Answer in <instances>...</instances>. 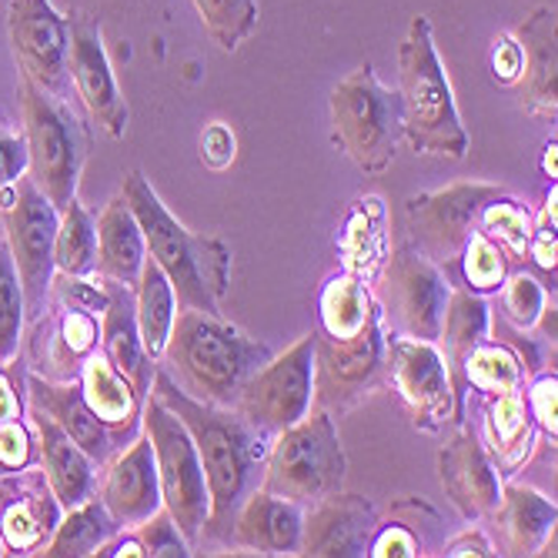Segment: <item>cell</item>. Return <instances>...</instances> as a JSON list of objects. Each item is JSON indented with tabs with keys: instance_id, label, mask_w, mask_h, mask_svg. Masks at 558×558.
I'll return each mask as SVG.
<instances>
[{
	"instance_id": "cell-22",
	"label": "cell",
	"mask_w": 558,
	"mask_h": 558,
	"mask_svg": "<svg viewBox=\"0 0 558 558\" xmlns=\"http://www.w3.org/2000/svg\"><path fill=\"white\" fill-rule=\"evenodd\" d=\"M31 432L37 448V465L50 492L61 501V509H74V505L87 501L97 492V465L87 459V451L74 445L71 435L37 404H31Z\"/></svg>"
},
{
	"instance_id": "cell-2",
	"label": "cell",
	"mask_w": 558,
	"mask_h": 558,
	"mask_svg": "<svg viewBox=\"0 0 558 558\" xmlns=\"http://www.w3.org/2000/svg\"><path fill=\"white\" fill-rule=\"evenodd\" d=\"M121 197L141 225L147 255L168 275L178 294V308L225 315V294L231 284V247L215 234L187 231L137 168L128 171Z\"/></svg>"
},
{
	"instance_id": "cell-51",
	"label": "cell",
	"mask_w": 558,
	"mask_h": 558,
	"mask_svg": "<svg viewBox=\"0 0 558 558\" xmlns=\"http://www.w3.org/2000/svg\"><path fill=\"white\" fill-rule=\"evenodd\" d=\"M441 555H495V545H492V538L478 529V522L472 525V529H465L459 538H451V542H445L441 545Z\"/></svg>"
},
{
	"instance_id": "cell-27",
	"label": "cell",
	"mask_w": 558,
	"mask_h": 558,
	"mask_svg": "<svg viewBox=\"0 0 558 558\" xmlns=\"http://www.w3.org/2000/svg\"><path fill=\"white\" fill-rule=\"evenodd\" d=\"M482 445L488 448L492 462L498 469V475H512L519 472L535 448V422L525 409V395L519 391H501V395H485L482 404Z\"/></svg>"
},
{
	"instance_id": "cell-39",
	"label": "cell",
	"mask_w": 558,
	"mask_h": 558,
	"mask_svg": "<svg viewBox=\"0 0 558 558\" xmlns=\"http://www.w3.org/2000/svg\"><path fill=\"white\" fill-rule=\"evenodd\" d=\"M0 462L11 472L37 462L34 432L24 422L21 398L14 391V381L8 378V368H0Z\"/></svg>"
},
{
	"instance_id": "cell-24",
	"label": "cell",
	"mask_w": 558,
	"mask_h": 558,
	"mask_svg": "<svg viewBox=\"0 0 558 558\" xmlns=\"http://www.w3.org/2000/svg\"><path fill=\"white\" fill-rule=\"evenodd\" d=\"M304 512L298 501L265 492L262 485L251 492L231 522L228 542L258 555H298Z\"/></svg>"
},
{
	"instance_id": "cell-26",
	"label": "cell",
	"mask_w": 558,
	"mask_h": 558,
	"mask_svg": "<svg viewBox=\"0 0 558 558\" xmlns=\"http://www.w3.org/2000/svg\"><path fill=\"white\" fill-rule=\"evenodd\" d=\"M77 381H81V395L87 401V409L108 425L114 441L124 448L141 432V404H144V398L108 362V354L100 351V348L84 362Z\"/></svg>"
},
{
	"instance_id": "cell-38",
	"label": "cell",
	"mask_w": 558,
	"mask_h": 558,
	"mask_svg": "<svg viewBox=\"0 0 558 558\" xmlns=\"http://www.w3.org/2000/svg\"><path fill=\"white\" fill-rule=\"evenodd\" d=\"M27 325V308H24V291L17 281V268L11 262V251L0 231V368L17 362L21 338Z\"/></svg>"
},
{
	"instance_id": "cell-49",
	"label": "cell",
	"mask_w": 558,
	"mask_h": 558,
	"mask_svg": "<svg viewBox=\"0 0 558 558\" xmlns=\"http://www.w3.org/2000/svg\"><path fill=\"white\" fill-rule=\"evenodd\" d=\"M201 161H205L211 171H225L234 155H238V141H234V131L225 124V121H211L201 134Z\"/></svg>"
},
{
	"instance_id": "cell-1",
	"label": "cell",
	"mask_w": 558,
	"mask_h": 558,
	"mask_svg": "<svg viewBox=\"0 0 558 558\" xmlns=\"http://www.w3.org/2000/svg\"><path fill=\"white\" fill-rule=\"evenodd\" d=\"M150 395L161 398L184 422L197 448L201 469H205L211 512H208L201 545L228 542L241 501L258 488L265 475V459H268L271 441L251 428L234 409H221V404H208V401L184 395L165 368H158L155 378H150Z\"/></svg>"
},
{
	"instance_id": "cell-5",
	"label": "cell",
	"mask_w": 558,
	"mask_h": 558,
	"mask_svg": "<svg viewBox=\"0 0 558 558\" xmlns=\"http://www.w3.org/2000/svg\"><path fill=\"white\" fill-rule=\"evenodd\" d=\"M21 128L27 141V178L54 205L68 208L90 155V137L68 97H54L21 77Z\"/></svg>"
},
{
	"instance_id": "cell-8",
	"label": "cell",
	"mask_w": 558,
	"mask_h": 558,
	"mask_svg": "<svg viewBox=\"0 0 558 558\" xmlns=\"http://www.w3.org/2000/svg\"><path fill=\"white\" fill-rule=\"evenodd\" d=\"M105 284L100 278H77L54 271L47 291V308L34 331V362H47L44 378L74 381L84 362L100 348V315H105Z\"/></svg>"
},
{
	"instance_id": "cell-19",
	"label": "cell",
	"mask_w": 558,
	"mask_h": 558,
	"mask_svg": "<svg viewBox=\"0 0 558 558\" xmlns=\"http://www.w3.org/2000/svg\"><path fill=\"white\" fill-rule=\"evenodd\" d=\"M97 495L118 522V529L124 532L137 529L147 515H155L165 505L155 448H150V438L144 432H137L105 465V475L97 482Z\"/></svg>"
},
{
	"instance_id": "cell-17",
	"label": "cell",
	"mask_w": 558,
	"mask_h": 558,
	"mask_svg": "<svg viewBox=\"0 0 558 558\" xmlns=\"http://www.w3.org/2000/svg\"><path fill=\"white\" fill-rule=\"evenodd\" d=\"M68 74L87 118L108 137L128 134V100L100 40V21L68 17Z\"/></svg>"
},
{
	"instance_id": "cell-12",
	"label": "cell",
	"mask_w": 558,
	"mask_h": 558,
	"mask_svg": "<svg viewBox=\"0 0 558 558\" xmlns=\"http://www.w3.org/2000/svg\"><path fill=\"white\" fill-rule=\"evenodd\" d=\"M315 398L312 409L344 415L375 391H385V328L381 312L348 338L315 331Z\"/></svg>"
},
{
	"instance_id": "cell-29",
	"label": "cell",
	"mask_w": 558,
	"mask_h": 558,
	"mask_svg": "<svg viewBox=\"0 0 558 558\" xmlns=\"http://www.w3.org/2000/svg\"><path fill=\"white\" fill-rule=\"evenodd\" d=\"M61 515L64 509L50 492L40 465H27L24 492L0 515V538L8 545V555H37L50 532L58 529Z\"/></svg>"
},
{
	"instance_id": "cell-14",
	"label": "cell",
	"mask_w": 558,
	"mask_h": 558,
	"mask_svg": "<svg viewBox=\"0 0 558 558\" xmlns=\"http://www.w3.org/2000/svg\"><path fill=\"white\" fill-rule=\"evenodd\" d=\"M451 284L415 244H398L378 278V312L391 318V331L438 341Z\"/></svg>"
},
{
	"instance_id": "cell-45",
	"label": "cell",
	"mask_w": 558,
	"mask_h": 558,
	"mask_svg": "<svg viewBox=\"0 0 558 558\" xmlns=\"http://www.w3.org/2000/svg\"><path fill=\"white\" fill-rule=\"evenodd\" d=\"M27 174V141L24 128L11 121V114L0 108V187L14 184Z\"/></svg>"
},
{
	"instance_id": "cell-15",
	"label": "cell",
	"mask_w": 558,
	"mask_h": 558,
	"mask_svg": "<svg viewBox=\"0 0 558 558\" xmlns=\"http://www.w3.org/2000/svg\"><path fill=\"white\" fill-rule=\"evenodd\" d=\"M501 184L488 181H459L438 191H422L404 201V215H409L412 244L438 265L448 268L459 262L469 234L478 228V215L488 201L501 197Z\"/></svg>"
},
{
	"instance_id": "cell-23",
	"label": "cell",
	"mask_w": 558,
	"mask_h": 558,
	"mask_svg": "<svg viewBox=\"0 0 558 558\" xmlns=\"http://www.w3.org/2000/svg\"><path fill=\"white\" fill-rule=\"evenodd\" d=\"M27 398L37 409H44L50 418H54L74 445H81L87 451V459L105 469L114 454L121 451V445L114 441V435L108 432V425L100 422L81 395V381H54L44 378L40 372H27Z\"/></svg>"
},
{
	"instance_id": "cell-21",
	"label": "cell",
	"mask_w": 558,
	"mask_h": 558,
	"mask_svg": "<svg viewBox=\"0 0 558 558\" xmlns=\"http://www.w3.org/2000/svg\"><path fill=\"white\" fill-rule=\"evenodd\" d=\"M515 40L522 47V77H519V97L522 108L535 118L555 121L558 111V14L555 8H535L515 31Z\"/></svg>"
},
{
	"instance_id": "cell-25",
	"label": "cell",
	"mask_w": 558,
	"mask_h": 558,
	"mask_svg": "<svg viewBox=\"0 0 558 558\" xmlns=\"http://www.w3.org/2000/svg\"><path fill=\"white\" fill-rule=\"evenodd\" d=\"M100 284H105V294H108L105 315H100V351H105L108 362L134 385V391L147 398L150 378H155L158 365L147 359V351L141 344L134 288L121 281H108V278H100Z\"/></svg>"
},
{
	"instance_id": "cell-7",
	"label": "cell",
	"mask_w": 558,
	"mask_h": 558,
	"mask_svg": "<svg viewBox=\"0 0 558 558\" xmlns=\"http://www.w3.org/2000/svg\"><path fill=\"white\" fill-rule=\"evenodd\" d=\"M328 111L335 141L365 174L391 168L401 141V97L378 81L375 64L341 77L328 97Z\"/></svg>"
},
{
	"instance_id": "cell-28",
	"label": "cell",
	"mask_w": 558,
	"mask_h": 558,
	"mask_svg": "<svg viewBox=\"0 0 558 558\" xmlns=\"http://www.w3.org/2000/svg\"><path fill=\"white\" fill-rule=\"evenodd\" d=\"M488 331H492V312H488L485 294H478L472 288H451L438 341L445 344L441 359L448 368L454 404H459V418H462V401H465V381H462L465 359L488 338Z\"/></svg>"
},
{
	"instance_id": "cell-54",
	"label": "cell",
	"mask_w": 558,
	"mask_h": 558,
	"mask_svg": "<svg viewBox=\"0 0 558 558\" xmlns=\"http://www.w3.org/2000/svg\"><path fill=\"white\" fill-rule=\"evenodd\" d=\"M0 231H4V228H0Z\"/></svg>"
},
{
	"instance_id": "cell-44",
	"label": "cell",
	"mask_w": 558,
	"mask_h": 558,
	"mask_svg": "<svg viewBox=\"0 0 558 558\" xmlns=\"http://www.w3.org/2000/svg\"><path fill=\"white\" fill-rule=\"evenodd\" d=\"M137 538H141V545H144V551L147 555H165V558H187L194 548H191V542L181 535V529L174 525V519H171V512L161 509L155 512V515H147L137 529H131Z\"/></svg>"
},
{
	"instance_id": "cell-30",
	"label": "cell",
	"mask_w": 558,
	"mask_h": 558,
	"mask_svg": "<svg viewBox=\"0 0 558 558\" xmlns=\"http://www.w3.org/2000/svg\"><path fill=\"white\" fill-rule=\"evenodd\" d=\"M97 231V255H94V275L121 281V284H137L144 258H147V244L141 234V225L134 211L128 208V201L118 194L111 197L105 211L94 221Z\"/></svg>"
},
{
	"instance_id": "cell-33",
	"label": "cell",
	"mask_w": 558,
	"mask_h": 558,
	"mask_svg": "<svg viewBox=\"0 0 558 558\" xmlns=\"http://www.w3.org/2000/svg\"><path fill=\"white\" fill-rule=\"evenodd\" d=\"M375 315H378V301L372 288L354 271H341L325 281L318 294V335L348 338L354 331H362Z\"/></svg>"
},
{
	"instance_id": "cell-9",
	"label": "cell",
	"mask_w": 558,
	"mask_h": 558,
	"mask_svg": "<svg viewBox=\"0 0 558 558\" xmlns=\"http://www.w3.org/2000/svg\"><path fill=\"white\" fill-rule=\"evenodd\" d=\"M141 432L150 438V448H155L165 509L171 512L174 525L191 542V548H197L208 525V512H211L208 482L197 459V448L184 422L150 391L141 404Z\"/></svg>"
},
{
	"instance_id": "cell-32",
	"label": "cell",
	"mask_w": 558,
	"mask_h": 558,
	"mask_svg": "<svg viewBox=\"0 0 558 558\" xmlns=\"http://www.w3.org/2000/svg\"><path fill=\"white\" fill-rule=\"evenodd\" d=\"M134 308H137V331H141V344L147 351L150 362H161L174 315H178V294L168 281V275L161 271V265L155 258H144L141 278L134 284Z\"/></svg>"
},
{
	"instance_id": "cell-50",
	"label": "cell",
	"mask_w": 558,
	"mask_h": 558,
	"mask_svg": "<svg viewBox=\"0 0 558 558\" xmlns=\"http://www.w3.org/2000/svg\"><path fill=\"white\" fill-rule=\"evenodd\" d=\"M54 4L68 17H90V21H105V17H124L134 8H141L144 0H54Z\"/></svg>"
},
{
	"instance_id": "cell-20",
	"label": "cell",
	"mask_w": 558,
	"mask_h": 558,
	"mask_svg": "<svg viewBox=\"0 0 558 558\" xmlns=\"http://www.w3.org/2000/svg\"><path fill=\"white\" fill-rule=\"evenodd\" d=\"M438 478H441L445 495L454 501V509L469 522L492 519L495 505L501 498V478L475 428H465L441 445Z\"/></svg>"
},
{
	"instance_id": "cell-42",
	"label": "cell",
	"mask_w": 558,
	"mask_h": 558,
	"mask_svg": "<svg viewBox=\"0 0 558 558\" xmlns=\"http://www.w3.org/2000/svg\"><path fill=\"white\" fill-rule=\"evenodd\" d=\"M459 265H462L465 284L478 294L498 291L501 281L509 278V255H505V251L478 228L469 234L462 255H459Z\"/></svg>"
},
{
	"instance_id": "cell-4",
	"label": "cell",
	"mask_w": 558,
	"mask_h": 558,
	"mask_svg": "<svg viewBox=\"0 0 558 558\" xmlns=\"http://www.w3.org/2000/svg\"><path fill=\"white\" fill-rule=\"evenodd\" d=\"M398 97L401 137L415 155H438L451 161L469 155V131L438 58L428 17H415L398 47Z\"/></svg>"
},
{
	"instance_id": "cell-53",
	"label": "cell",
	"mask_w": 558,
	"mask_h": 558,
	"mask_svg": "<svg viewBox=\"0 0 558 558\" xmlns=\"http://www.w3.org/2000/svg\"><path fill=\"white\" fill-rule=\"evenodd\" d=\"M0 472H11V469H8V465H4V462H0Z\"/></svg>"
},
{
	"instance_id": "cell-46",
	"label": "cell",
	"mask_w": 558,
	"mask_h": 558,
	"mask_svg": "<svg viewBox=\"0 0 558 558\" xmlns=\"http://www.w3.org/2000/svg\"><path fill=\"white\" fill-rule=\"evenodd\" d=\"M525 409H529L535 428L555 441V435H558V418H555V415H558V378H555V372H551V375H538V378L529 385Z\"/></svg>"
},
{
	"instance_id": "cell-35",
	"label": "cell",
	"mask_w": 558,
	"mask_h": 558,
	"mask_svg": "<svg viewBox=\"0 0 558 558\" xmlns=\"http://www.w3.org/2000/svg\"><path fill=\"white\" fill-rule=\"evenodd\" d=\"M462 381H465V391H478V395L519 391L525 385V365L512 344L485 338L465 359Z\"/></svg>"
},
{
	"instance_id": "cell-13",
	"label": "cell",
	"mask_w": 558,
	"mask_h": 558,
	"mask_svg": "<svg viewBox=\"0 0 558 558\" xmlns=\"http://www.w3.org/2000/svg\"><path fill=\"white\" fill-rule=\"evenodd\" d=\"M385 388L398 395L412 425L425 435H438L448 422H459L438 341L385 331Z\"/></svg>"
},
{
	"instance_id": "cell-48",
	"label": "cell",
	"mask_w": 558,
	"mask_h": 558,
	"mask_svg": "<svg viewBox=\"0 0 558 558\" xmlns=\"http://www.w3.org/2000/svg\"><path fill=\"white\" fill-rule=\"evenodd\" d=\"M488 68H492V77L505 87H515L519 77H522V47L515 40L512 31H505L492 40V50H488Z\"/></svg>"
},
{
	"instance_id": "cell-41",
	"label": "cell",
	"mask_w": 558,
	"mask_h": 558,
	"mask_svg": "<svg viewBox=\"0 0 558 558\" xmlns=\"http://www.w3.org/2000/svg\"><path fill=\"white\" fill-rule=\"evenodd\" d=\"M478 231L488 234V238L505 251V255L519 258V255H525V251H529L532 218H529V211L519 205L515 197L501 194V197L488 201V205L482 208V215H478Z\"/></svg>"
},
{
	"instance_id": "cell-31",
	"label": "cell",
	"mask_w": 558,
	"mask_h": 558,
	"mask_svg": "<svg viewBox=\"0 0 558 558\" xmlns=\"http://www.w3.org/2000/svg\"><path fill=\"white\" fill-rule=\"evenodd\" d=\"M505 555H538L545 538L555 532L558 509L542 492L529 485H505L492 512Z\"/></svg>"
},
{
	"instance_id": "cell-18",
	"label": "cell",
	"mask_w": 558,
	"mask_h": 558,
	"mask_svg": "<svg viewBox=\"0 0 558 558\" xmlns=\"http://www.w3.org/2000/svg\"><path fill=\"white\" fill-rule=\"evenodd\" d=\"M378 529L375 501L354 492H331L308 505L301 522L298 555L308 558H362Z\"/></svg>"
},
{
	"instance_id": "cell-3",
	"label": "cell",
	"mask_w": 558,
	"mask_h": 558,
	"mask_svg": "<svg viewBox=\"0 0 558 558\" xmlns=\"http://www.w3.org/2000/svg\"><path fill=\"white\" fill-rule=\"evenodd\" d=\"M268 359L271 348L265 341L244 335L225 315L197 308H178L161 354L165 372L184 395L221 409H231L244 381Z\"/></svg>"
},
{
	"instance_id": "cell-47",
	"label": "cell",
	"mask_w": 558,
	"mask_h": 558,
	"mask_svg": "<svg viewBox=\"0 0 558 558\" xmlns=\"http://www.w3.org/2000/svg\"><path fill=\"white\" fill-rule=\"evenodd\" d=\"M529 255L535 258V265L542 271H548L555 278V255H558V241H555V184L542 205L538 221H532V238H529Z\"/></svg>"
},
{
	"instance_id": "cell-36",
	"label": "cell",
	"mask_w": 558,
	"mask_h": 558,
	"mask_svg": "<svg viewBox=\"0 0 558 558\" xmlns=\"http://www.w3.org/2000/svg\"><path fill=\"white\" fill-rule=\"evenodd\" d=\"M97 255V231L90 211L74 197L68 208H61L58 234H54V268L64 275L90 278Z\"/></svg>"
},
{
	"instance_id": "cell-40",
	"label": "cell",
	"mask_w": 558,
	"mask_h": 558,
	"mask_svg": "<svg viewBox=\"0 0 558 558\" xmlns=\"http://www.w3.org/2000/svg\"><path fill=\"white\" fill-rule=\"evenodd\" d=\"M412 515H415V498L395 501L388 519H378V529L368 542V555L372 558H415V555H432L435 545L428 535L412 529Z\"/></svg>"
},
{
	"instance_id": "cell-34",
	"label": "cell",
	"mask_w": 558,
	"mask_h": 558,
	"mask_svg": "<svg viewBox=\"0 0 558 558\" xmlns=\"http://www.w3.org/2000/svg\"><path fill=\"white\" fill-rule=\"evenodd\" d=\"M114 532H121L118 522L111 519V512L105 509V501H100V495L94 492L87 501L74 505V509H64L58 529L50 532V538L44 542V548L37 555H44V558L94 555Z\"/></svg>"
},
{
	"instance_id": "cell-11",
	"label": "cell",
	"mask_w": 558,
	"mask_h": 558,
	"mask_svg": "<svg viewBox=\"0 0 558 558\" xmlns=\"http://www.w3.org/2000/svg\"><path fill=\"white\" fill-rule=\"evenodd\" d=\"M315 331L301 335L244 381L231 409L268 441L312 412L315 398Z\"/></svg>"
},
{
	"instance_id": "cell-10",
	"label": "cell",
	"mask_w": 558,
	"mask_h": 558,
	"mask_svg": "<svg viewBox=\"0 0 558 558\" xmlns=\"http://www.w3.org/2000/svg\"><path fill=\"white\" fill-rule=\"evenodd\" d=\"M61 211L34 187L27 174L14 184L0 187V228L17 268V281L24 291L27 322H37L47 308L50 278H54V234Z\"/></svg>"
},
{
	"instance_id": "cell-6",
	"label": "cell",
	"mask_w": 558,
	"mask_h": 558,
	"mask_svg": "<svg viewBox=\"0 0 558 558\" xmlns=\"http://www.w3.org/2000/svg\"><path fill=\"white\" fill-rule=\"evenodd\" d=\"M348 459L338 438L335 415L312 409L301 422L278 432L268 445L262 488L288 501L315 505L344 485Z\"/></svg>"
},
{
	"instance_id": "cell-37",
	"label": "cell",
	"mask_w": 558,
	"mask_h": 558,
	"mask_svg": "<svg viewBox=\"0 0 558 558\" xmlns=\"http://www.w3.org/2000/svg\"><path fill=\"white\" fill-rule=\"evenodd\" d=\"M208 37L234 54V50L258 31V0H191Z\"/></svg>"
},
{
	"instance_id": "cell-43",
	"label": "cell",
	"mask_w": 558,
	"mask_h": 558,
	"mask_svg": "<svg viewBox=\"0 0 558 558\" xmlns=\"http://www.w3.org/2000/svg\"><path fill=\"white\" fill-rule=\"evenodd\" d=\"M548 291L525 271H515L501 281V315L515 331H535V322L545 308Z\"/></svg>"
},
{
	"instance_id": "cell-16",
	"label": "cell",
	"mask_w": 558,
	"mask_h": 558,
	"mask_svg": "<svg viewBox=\"0 0 558 558\" xmlns=\"http://www.w3.org/2000/svg\"><path fill=\"white\" fill-rule=\"evenodd\" d=\"M8 37L21 77L54 97L71 100L68 74V14L54 0H11Z\"/></svg>"
},
{
	"instance_id": "cell-52",
	"label": "cell",
	"mask_w": 558,
	"mask_h": 558,
	"mask_svg": "<svg viewBox=\"0 0 558 558\" xmlns=\"http://www.w3.org/2000/svg\"><path fill=\"white\" fill-rule=\"evenodd\" d=\"M542 165H545V174H551V178H555V141H548V144H545V161H542Z\"/></svg>"
}]
</instances>
